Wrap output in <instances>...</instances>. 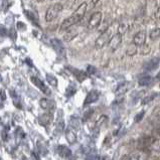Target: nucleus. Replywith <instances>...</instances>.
I'll list each match as a JSON object with an SVG mask.
<instances>
[{"instance_id":"nucleus-1","label":"nucleus","mask_w":160,"mask_h":160,"mask_svg":"<svg viewBox=\"0 0 160 160\" xmlns=\"http://www.w3.org/2000/svg\"><path fill=\"white\" fill-rule=\"evenodd\" d=\"M87 9H88V4H87V2H83L82 4H80V6L77 8V10L74 12V14L66 18V19L62 22L61 30L63 31V30L71 28V27H72L75 24H77L80 20L83 19L87 12Z\"/></svg>"},{"instance_id":"nucleus-2","label":"nucleus","mask_w":160,"mask_h":160,"mask_svg":"<svg viewBox=\"0 0 160 160\" xmlns=\"http://www.w3.org/2000/svg\"><path fill=\"white\" fill-rule=\"evenodd\" d=\"M149 156H150V153L148 150L137 149L133 152L124 155L121 160H148Z\"/></svg>"},{"instance_id":"nucleus-3","label":"nucleus","mask_w":160,"mask_h":160,"mask_svg":"<svg viewBox=\"0 0 160 160\" xmlns=\"http://www.w3.org/2000/svg\"><path fill=\"white\" fill-rule=\"evenodd\" d=\"M63 6L62 5L61 3H56V4H52L51 5L47 10V13H45V20L48 22H51L53 19L58 16L59 13L62 12Z\"/></svg>"},{"instance_id":"nucleus-4","label":"nucleus","mask_w":160,"mask_h":160,"mask_svg":"<svg viewBox=\"0 0 160 160\" xmlns=\"http://www.w3.org/2000/svg\"><path fill=\"white\" fill-rule=\"evenodd\" d=\"M156 139L153 136H143L137 141V149L141 150H148L150 151V148L154 142V140Z\"/></svg>"},{"instance_id":"nucleus-5","label":"nucleus","mask_w":160,"mask_h":160,"mask_svg":"<svg viewBox=\"0 0 160 160\" xmlns=\"http://www.w3.org/2000/svg\"><path fill=\"white\" fill-rule=\"evenodd\" d=\"M112 31L108 29L107 31H105V32L101 33L99 35V38L96 39V42H95V47L97 48L98 49H101L103 48L105 45L108 44L110 39L112 38Z\"/></svg>"},{"instance_id":"nucleus-6","label":"nucleus","mask_w":160,"mask_h":160,"mask_svg":"<svg viewBox=\"0 0 160 160\" xmlns=\"http://www.w3.org/2000/svg\"><path fill=\"white\" fill-rule=\"evenodd\" d=\"M102 13L101 12H95L94 14H92V16L90 17L89 22H88V28L89 29H95L98 28L99 25L101 24L102 21Z\"/></svg>"},{"instance_id":"nucleus-7","label":"nucleus","mask_w":160,"mask_h":160,"mask_svg":"<svg viewBox=\"0 0 160 160\" xmlns=\"http://www.w3.org/2000/svg\"><path fill=\"white\" fill-rule=\"evenodd\" d=\"M30 81H31V83H32L36 87V88H38L43 94L48 95V96L51 95V90L48 89V86H45V84L39 79V78H38V77H31Z\"/></svg>"},{"instance_id":"nucleus-8","label":"nucleus","mask_w":160,"mask_h":160,"mask_svg":"<svg viewBox=\"0 0 160 160\" xmlns=\"http://www.w3.org/2000/svg\"><path fill=\"white\" fill-rule=\"evenodd\" d=\"M121 42H122V34H120V33L114 34L112 36V38L110 39L109 43H108V47L110 48V51H111L112 52H115L116 49L120 47Z\"/></svg>"},{"instance_id":"nucleus-9","label":"nucleus","mask_w":160,"mask_h":160,"mask_svg":"<svg viewBox=\"0 0 160 160\" xmlns=\"http://www.w3.org/2000/svg\"><path fill=\"white\" fill-rule=\"evenodd\" d=\"M133 43H135L137 47H141L146 43V32L145 30H141L139 32H137L134 35L133 38Z\"/></svg>"},{"instance_id":"nucleus-10","label":"nucleus","mask_w":160,"mask_h":160,"mask_svg":"<svg viewBox=\"0 0 160 160\" xmlns=\"http://www.w3.org/2000/svg\"><path fill=\"white\" fill-rule=\"evenodd\" d=\"M77 35H78V28L72 26V27H71V28L67 29L66 33L63 34V40L68 42H71V40L74 39Z\"/></svg>"},{"instance_id":"nucleus-11","label":"nucleus","mask_w":160,"mask_h":160,"mask_svg":"<svg viewBox=\"0 0 160 160\" xmlns=\"http://www.w3.org/2000/svg\"><path fill=\"white\" fill-rule=\"evenodd\" d=\"M98 99H99V92H98V91H96V90H93V91H91V92H89V94L87 95L84 105L92 104V103L97 101Z\"/></svg>"},{"instance_id":"nucleus-12","label":"nucleus","mask_w":160,"mask_h":160,"mask_svg":"<svg viewBox=\"0 0 160 160\" xmlns=\"http://www.w3.org/2000/svg\"><path fill=\"white\" fill-rule=\"evenodd\" d=\"M58 151L59 155H61V156H62V157H63V158H68V159H70V158H72V151H71V150L68 149V147H67V146H62V145L58 146Z\"/></svg>"},{"instance_id":"nucleus-13","label":"nucleus","mask_w":160,"mask_h":160,"mask_svg":"<svg viewBox=\"0 0 160 160\" xmlns=\"http://www.w3.org/2000/svg\"><path fill=\"white\" fill-rule=\"evenodd\" d=\"M51 42H52V45L53 47V48L57 51L58 53H63V52H65V48H63V47H62V43L59 42L58 38H52L51 40Z\"/></svg>"},{"instance_id":"nucleus-14","label":"nucleus","mask_w":160,"mask_h":160,"mask_svg":"<svg viewBox=\"0 0 160 160\" xmlns=\"http://www.w3.org/2000/svg\"><path fill=\"white\" fill-rule=\"evenodd\" d=\"M130 88V83H127V82H125V83H123L121 85L118 86V88L116 90V94L117 95H123L125 94L128 90H129Z\"/></svg>"},{"instance_id":"nucleus-15","label":"nucleus","mask_w":160,"mask_h":160,"mask_svg":"<svg viewBox=\"0 0 160 160\" xmlns=\"http://www.w3.org/2000/svg\"><path fill=\"white\" fill-rule=\"evenodd\" d=\"M129 29V23L126 20H122L118 26V33L120 34H124L127 32V30Z\"/></svg>"},{"instance_id":"nucleus-16","label":"nucleus","mask_w":160,"mask_h":160,"mask_svg":"<svg viewBox=\"0 0 160 160\" xmlns=\"http://www.w3.org/2000/svg\"><path fill=\"white\" fill-rule=\"evenodd\" d=\"M71 71H72V72H74L75 77L77 78V80L79 81V82H83V81L86 80L87 75L85 74L84 72L79 71V70H76V68H71Z\"/></svg>"},{"instance_id":"nucleus-17","label":"nucleus","mask_w":160,"mask_h":160,"mask_svg":"<svg viewBox=\"0 0 160 160\" xmlns=\"http://www.w3.org/2000/svg\"><path fill=\"white\" fill-rule=\"evenodd\" d=\"M138 52V47L135 44V43H131L129 47L127 48V52L126 53L128 54L129 57H134L135 54Z\"/></svg>"},{"instance_id":"nucleus-18","label":"nucleus","mask_w":160,"mask_h":160,"mask_svg":"<svg viewBox=\"0 0 160 160\" xmlns=\"http://www.w3.org/2000/svg\"><path fill=\"white\" fill-rule=\"evenodd\" d=\"M39 103H40L42 108L45 109V110H49L52 107H53V102L49 101V100H48V99H42Z\"/></svg>"},{"instance_id":"nucleus-19","label":"nucleus","mask_w":160,"mask_h":160,"mask_svg":"<svg viewBox=\"0 0 160 160\" xmlns=\"http://www.w3.org/2000/svg\"><path fill=\"white\" fill-rule=\"evenodd\" d=\"M152 78L150 77V76H144L142 78H140V80H139V85L140 86H148L152 83Z\"/></svg>"},{"instance_id":"nucleus-20","label":"nucleus","mask_w":160,"mask_h":160,"mask_svg":"<svg viewBox=\"0 0 160 160\" xmlns=\"http://www.w3.org/2000/svg\"><path fill=\"white\" fill-rule=\"evenodd\" d=\"M150 38L151 40H158L160 39V28H154L150 31Z\"/></svg>"},{"instance_id":"nucleus-21","label":"nucleus","mask_w":160,"mask_h":160,"mask_svg":"<svg viewBox=\"0 0 160 160\" xmlns=\"http://www.w3.org/2000/svg\"><path fill=\"white\" fill-rule=\"evenodd\" d=\"M140 53L142 54V56H147V54L150 53V51H151V48H150V45L145 43L143 45H141L140 47Z\"/></svg>"},{"instance_id":"nucleus-22","label":"nucleus","mask_w":160,"mask_h":160,"mask_svg":"<svg viewBox=\"0 0 160 160\" xmlns=\"http://www.w3.org/2000/svg\"><path fill=\"white\" fill-rule=\"evenodd\" d=\"M158 66V62H157V59H152V61H150L147 65H146V70L147 71H152L154 70V68H156Z\"/></svg>"},{"instance_id":"nucleus-23","label":"nucleus","mask_w":160,"mask_h":160,"mask_svg":"<svg viewBox=\"0 0 160 160\" xmlns=\"http://www.w3.org/2000/svg\"><path fill=\"white\" fill-rule=\"evenodd\" d=\"M47 80H48V83L52 86V87H57L58 86V80L56 79V77H53L51 74H48L47 75Z\"/></svg>"},{"instance_id":"nucleus-24","label":"nucleus","mask_w":160,"mask_h":160,"mask_svg":"<svg viewBox=\"0 0 160 160\" xmlns=\"http://www.w3.org/2000/svg\"><path fill=\"white\" fill-rule=\"evenodd\" d=\"M66 136H67V139L68 140V142H70V143H75V141H76V139H77V137H76V135H75L74 132L71 131V130H68V131L67 132Z\"/></svg>"},{"instance_id":"nucleus-25","label":"nucleus","mask_w":160,"mask_h":160,"mask_svg":"<svg viewBox=\"0 0 160 160\" xmlns=\"http://www.w3.org/2000/svg\"><path fill=\"white\" fill-rule=\"evenodd\" d=\"M150 150L152 151H156V152H160V139H155L154 142L151 146Z\"/></svg>"},{"instance_id":"nucleus-26","label":"nucleus","mask_w":160,"mask_h":160,"mask_svg":"<svg viewBox=\"0 0 160 160\" xmlns=\"http://www.w3.org/2000/svg\"><path fill=\"white\" fill-rule=\"evenodd\" d=\"M25 14L27 15V17H28V19H29L30 21H32L35 25H38V17L34 16L32 12H29V11H27V10H26V11H25Z\"/></svg>"},{"instance_id":"nucleus-27","label":"nucleus","mask_w":160,"mask_h":160,"mask_svg":"<svg viewBox=\"0 0 160 160\" xmlns=\"http://www.w3.org/2000/svg\"><path fill=\"white\" fill-rule=\"evenodd\" d=\"M156 94H152V95H149L148 97H146V98H144L143 100H142V104L144 105V104H147V103H149V102H151L152 100H154V98L156 97Z\"/></svg>"},{"instance_id":"nucleus-28","label":"nucleus","mask_w":160,"mask_h":160,"mask_svg":"<svg viewBox=\"0 0 160 160\" xmlns=\"http://www.w3.org/2000/svg\"><path fill=\"white\" fill-rule=\"evenodd\" d=\"M144 115H145V112L144 111H141L139 114H137V115L135 116V122H140L141 120H142V118L144 117Z\"/></svg>"},{"instance_id":"nucleus-29","label":"nucleus","mask_w":160,"mask_h":160,"mask_svg":"<svg viewBox=\"0 0 160 160\" xmlns=\"http://www.w3.org/2000/svg\"><path fill=\"white\" fill-rule=\"evenodd\" d=\"M17 26H18V29H20V30H25L26 29V25L24 23H22V22H18Z\"/></svg>"},{"instance_id":"nucleus-30","label":"nucleus","mask_w":160,"mask_h":160,"mask_svg":"<svg viewBox=\"0 0 160 160\" xmlns=\"http://www.w3.org/2000/svg\"><path fill=\"white\" fill-rule=\"evenodd\" d=\"M92 114H93V110H92V109H90V110H89V113L87 112V113L85 114V116H84V121H86L87 119H89V117H90L91 115H92Z\"/></svg>"},{"instance_id":"nucleus-31","label":"nucleus","mask_w":160,"mask_h":160,"mask_svg":"<svg viewBox=\"0 0 160 160\" xmlns=\"http://www.w3.org/2000/svg\"><path fill=\"white\" fill-rule=\"evenodd\" d=\"M155 18L157 20H160V8H157L156 11H155Z\"/></svg>"},{"instance_id":"nucleus-32","label":"nucleus","mask_w":160,"mask_h":160,"mask_svg":"<svg viewBox=\"0 0 160 160\" xmlns=\"http://www.w3.org/2000/svg\"><path fill=\"white\" fill-rule=\"evenodd\" d=\"M154 132H155V133H156L157 135H159V136H160V124H158L156 127H155Z\"/></svg>"},{"instance_id":"nucleus-33","label":"nucleus","mask_w":160,"mask_h":160,"mask_svg":"<svg viewBox=\"0 0 160 160\" xmlns=\"http://www.w3.org/2000/svg\"><path fill=\"white\" fill-rule=\"evenodd\" d=\"M88 72H90V74H93V72H96V70H95V68H94L92 66H89V67H88Z\"/></svg>"},{"instance_id":"nucleus-34","label":"nucleus","mask_w":160,"mask_h":160,"mask_svg":"<svg viewBox=\"0 0 160 160\" xmlns=\"http://www.w3.org/2000/svg\"><path fill=\"white\" fill-rule=\"evenodd\" d=\"M4 100H5V93H4V91L2 90L1 91V101L3 102Z\"/></svg>"},{"instance_id":"nucleus-35","label":"nucleus","mask_w":160,"mask_h":160,"mask_svg":"<svg viewBox=\"0 0 160 160\" xmlns=\"http://www.w3.org/2000/svg\"><path fill=\"white\" fill-rule=\"evenodd\" d=\"M155 5L157 8H160V0H155Z\"/></svg>"},{"instance_id":"nucleus-36","label":"nucleus","mask_w":160,"mask_h":160,"mask_svg":"<svg viewBox=\"0 0 160 160\" xmlns=\"http://www.w3.org/2000/svg\"><path fill=\"white\" fill-rule=\"evenodd\" d=\"M11 34H14V30H13V29H11ZM12 38H13V39H14V38H16V36L12 35Z\"/></svg>"},{"instance_id":"nucleus-37","label":"nucleus","mask_w":160,"mask_h":160,"mask_svg":"<svg viewBox=\"0 0 160 160\" xmlns=\"http://www.w3.org/2000/svg\"><path fill=\"white\" fill-rule=\"evenodd\" d=\"M100 1V0H92V2H93V4H94V5H95V4H97L98 2Z\"/></svg>"},{"instance_id":"nucleus-38","label":"nucleus","mask_w":160,"mask_h":160,"mask_svg":"<svg viewBox=\"0 0 160 160\" xmlns=\"http://www.w3.org/2000/svg\"><path fill=\"white\" fill-rule=\"evenodd\" d=\"M156 78H157V79H158V80H160V72H158V74H157Z\"/></svg>"},{"instance_id":"nucleus-39","label":"nucleus","mask_w":160,"mask_h":160,"mask_svg":"<svg viewBox=\"0 0 160 160\" xmlns=\"http://www.w3.org/2000/svg\"><path fill=\"white\" fill-rule=\"evenodd\" d=\"M38 2H43V1H45V0H36Z\"/></svg>"}]
</instances>
